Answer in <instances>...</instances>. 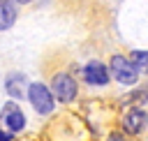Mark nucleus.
<instances>
[{
  "mask_svg": "<svg viewBox=\"0 0 148 141\" xmlns=\"http://www.w3.org/2000/svg\"><path fill=\"white\" fill-rule=\"evenodd\" d=\"M111 72H113V79L120 81V83H125V86H134L136 76H139L136 67L125 55H113L111 58Z\"/></svg>",
  "mask_w": 148,
  "mask_h": 141,
  "instance_id": "nucleus-1",
  "label": "nucleus"
},
{
  "mask_svg": "<svg viewBox=\"0 0 148 141\" xmlns=\"http://www.w3.org/2000/svg\"><path fill=\"white\" fill-rule=\"evenodd\" d=\"M28 97H30V102H32V106H35L37 113H51L53 111V97H51V92H49L46 86L32 83L28 88Z\"/></svg>",
  "mask_w": 148,
  "mask_h": 141,
  "instance_id": "nucleus-2",
  "label": "nucleus"
},
{
  "mask_svg": "<svg viewBox=\"0 0 148 141\" xmlns=\"http://www.w3.org/2000/svg\"><path fill=\"white\" fill-rule=\"evenodd\" d=\"M51 90L60 102H72L76 97V81L69 74H56L51 81Z\"/></svg>",
  "mask_w": 148,
  "mask_h": 141,
  "instance_id": "nucleus-3",
  "label": "nucleus"
},
{
  "mask_svg": "<svg viewBox=\"0 0 148 141\" xmlns=\"http://www.w3.org/2000/svg\"><path fill=\"white\" fill-rule=\"evenodd\" d=\"M146 125H148V113L141 109H130L123 118V127L127 134H139Z\"/></svg>",
  "mask_w": 148,
  "mask_h": 141,
  "instance_id": "nucleus-4",
  "label": "nucleus"
},
{
  "mask_svg": "<svg viewBox=\"0 0 148 141\" xmlns=\"http://www.w3.org/2000/svg\"><path fill=\"white\" fill-rule=\"evenodd\" d=\"M83 74H86V81L92 83V86H104V83H109V69H106L99 60L88 62L86 69H83Z\"/></svg>",
  "mask_w": 148,
  "mask_h": 141,
  "instance_id": "nucleus-5",
  "label": "nucleus"
},
{
  "mask_svg": "<svg viewBox=\"0 0 148 141\" xmlns=\"http://www.w3.org/2000/svg\"><path fill=\"white\" fill-rule=\"evenodd\" d=\"M5 123H7V127L9 129H14V132H18V129H23V125H25V118H23V113L16 109V104H7L5 106Z\"/></svg>",
  "mask_w": 148,
  "mask_h": 141,
  "instance_id": "nucleus-6",
  "label": "nucleus"
},
{
  "mask_svg": "<svg viewBox=\"0 0 148 141\" xmlns=\"http://www.w3.org/2000/svg\"><path fill=\"white\" fill-rule=\"evenodd\" d=\"M5 88L12 97H23V88H25V76L23 74H9L5 81Z\"/></svg>",
  "mask_w": 148,
  "mask_h": 141,
  "instance_id": "nucleus-7",
  "label": "nucleus"
},
{
  "mask_svg": "<svg viewBox=\"0 0 148 141\" xmlns=\"http://www.w3.org/2000/svg\"><path fill=\"white\" fill-rule=\"evenodd\" d=\"M14 21H16V9H14V5L2 2V5H0V30L12 28Z\"/></svg>",
  "mask_w": 148,
  "mask_h": 141,
  "instance_id": "nucleus-8",
  "label": "nucleus"
},
{
  "mask_svg": "<svg viewBox=\"0 0 148 141\" xmlns=\"http://www.w3.org/2000/svg\"><path fill=\"white\" fill-rule=\"evenodd\" d=\"M130 62L136 67V72H141V74H148V51H132V55H130Z\"/></svg>",
  "mask_w": 148,
  "mask_h": 141,
  "instance_id": "nucleus-9",
  "label": "nucleus"
},
{
  "mask_svg": "<svg viewBox=\"0 0 148 141\" xmlns=\"http://www.w3.org/2000/svg\"><path fill=\"white\" fill-rule=\"evenodd\" d=\"M146 99H148V86H141L136 92L130 95V102H134V104H141V102H146Z\"/></svg>",
  "mask_w": 148,
  "mask_h": 141,
  "instance_id": "nucleus-10",
  "label": "nucleus"
},
{
  "mask_svg": "<svg viewBox=\"0 0 148 141\" xmlns=\"http://www.w3.org/2000/svg\"><path fill=\"white\" fill-rule=\"evenodd\" d=\"M0 141H12V136L7 132H0Z\"/></svg>",
  "mask_w": 148,
  "mask_h": 141,
  "instance_id": "nucleus-11",
  "label": "nucleus"
},
{
  "mask_svg": "<svg viewBox=\"0 0 148 141\" xmlns=\"http://www.w3.org/2000/svg\"><path fill=\"white\" fill-rule=\"evenodd\" d=\"M109 141H125V139H123L120 134H111V136H109Z\"/></svg>",
  "mask_w": 148,
  "mask_h": 141,
  "instance_id": "nucleus-12",
  "label": "nucleus"
},
{
  "mask_svg": "<svg viewBox=\"0 0 148 141\" xmlns=\"http://www.w3.org/2000/svg\"><path fill=\"white\" fill-rule=\"evenodd\" d=\"M16 2H21V5H23V2H30V0H16Z\"/></svg>",
  "mask_w": 148,
  "mask_h": 141,
  "instance_id": "nucleus-13",
  "label": "nucleus"
},
{
  "mask_svg": "<svg viewBox=\"0 0 148 141\" xmlns=\"http://www.w3.org/2000/svg\"><path fill=\"white\" fill-rule=\"evenodd\" d=\"M0 2H5V0H0Z\"/></svg>",
  "mask_w": 148,
  "mask_h": 141,
  "instance_id": "nucleus-14",
  "label": "nucleus"
}]
</instances>
